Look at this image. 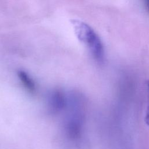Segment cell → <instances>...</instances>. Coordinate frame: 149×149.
Instances as JSON below:
<instances>
[{
    "mask_svg": "<svg viewBox=\"0 0 149 149\" xmlns=\"http://www.w3.org/2000/svg\"><path fill=\"white\" fill-rule=\"evenodd\" d=\"M85 105L84 97L80 94L73 93L68 96L65 130L71 139H77L81 136L85 119Z\"/></svg>",
    "mask_w": 149,
    "mask_h": 149,
    "instance_id": "obj_1",
    "label": "cell"
},
{
    "mask_svg": "<svg viewBox=\"0 0 149 149\" xmlns=\"http://www.w3.org/2000/svg\"><path fill=\"white\" fill-rule=\"evenodd\" d=\"M71 23L77 38L87 46L98 62L102 63L105 57L104 48L98 34L88 24L82 21L73 19Z\"/></svg>",
    "mask_w": 149,
    "mask_h": 149,
    "instance_id": "obj_2",
    "label": "cell"
},
{
    "mask_svg": "<svg viewBox=\"0 0 149 149\" xmlns=\"http://www.w3.org/2000/svg\"><path fill=\"white\" fill-rule=\"evenodd\" d=\"M68 96L59 89L54 90L48 95L47 104L51 112L57 113L66 109Z\"/></svg>",
    "mask_w": 149,
    "mask_h": 149,
    "instance_id": "obj_3",
    "label": "cell"
},
{
    "mask_svg": "<svg viewBox=\"0 0 149 149\" xmlns=\"http://www.w3.org/2000/svg\"><path fill=\"white\" fill-rule=\"evenodd\" d=\"M17 76L25 88L29 92L33 93L36 90V86L34 80L28 73L23 70L17 71Z\"/></svg>",
    "mask_w": 149,
    "mask_h": 149,
    "instance_id": "obj_4",
    "label": "cell"
},
{
    "mask_svg": "<svg viewBox=\"0 0 149 149\" xmlns=\"http://www.w3.org/2000/svg\"><path fill=\"white\" fill-rule=\"evenodd\" d=\"M147 93H148V104H147V107L145 116V122L149 126V80L147 81Z\"/></svg>",
    "mask_w": 149,
    "mask_h": 149,
    "instance_id": "obj_5",
    "label": "cell"
},
{
    "mask_svg": "<svg viewBox=\"0 0 149 149\" xmlns=\"http://www.w3.org/2000/svg\"><path fill=\"white\" fill-rule=\"evenodd\" d=\"M144 2L147 9L149 12V0H144Z\"/></svg>",
    "mask_w": 149,
    "mask_h": 149,
    "instance_id": "obj_6",
    "label": "cell"
}]
</instances>
